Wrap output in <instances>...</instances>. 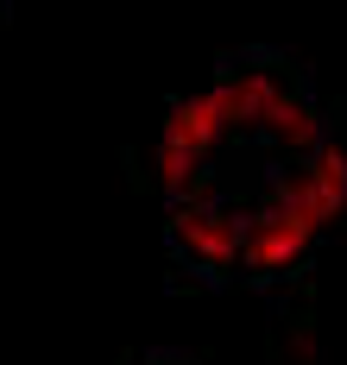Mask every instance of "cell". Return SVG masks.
<instances>
[{"instance_id": "4", "label": "cell", "mask_w": 347, "mask_h": 365, "mask_svg": "<svg viewBox=\"0 0 347 365\" xmlns=\"http://www.w3.org/2000/svg\"><path fill=\"white\" fill-rule=\"evenodd\" d=\"M0 13H6V0H0Z\"/></svg>"}, {"instance_id": "3", "label": "cell", "mask_w": 347, "mask_h": 365, "mask_svg": "<svg viewBox=\"0 0 347 365\" xmlns=\"http://www.w3.org/2000/svg\"><path fill=\"white\" fill-rule=\"evenodd\" d=\"M133 365H202L196 353H146V359H133Z\"/></svg>"}, {"instance_id": "1", "label": "cell", "mask_w": 347, "mask_h": 365, "mask_svg": "<svg viewBox=\"0 0 347 365\" xmlns=\"http://www.w3.org/2000/svg\"><path fill=\"white\" fill-rule=\"evenodd\" d=\"M164 246L177 258V271H190L202 284L240 277V202L221 182H202L183 202H164Z\"/></svg>"}, {"instance_id": "2", "label": "cell", "mask_w": 347, "mask_h": 365, "mask_svg": "<svg viewBox=\"0 0 347 365\" xmlns=\"http://www.w3.org/2000/svg\"><path fill=\"white\" fill-rule=\"evenodd\" d=\"M240 202V277L246 284H284V277H303L316 246H322V227L278 202L271 189H253V195H233Z\"/></svg>"}]
</instances>
